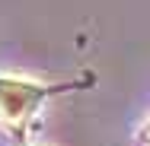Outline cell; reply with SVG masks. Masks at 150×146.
I'll use <instances>...</instances> for the list:
<instances>
[{
	"label": "cell",
	"mask_w": 150,
	"mask_h": 146,
	"mask_svg": "<svg viewBox=\"0 0 150 146\" xmlns=\"http://www.w3.org/2000/svg\"><path fill=\"white\" fill-rule=\"evenodd\" d=\"M42 102V89L26 80H0V121L19 127Z\"/></svg>",
	"instance_id": "6da1fadb"
}]
</instances>
